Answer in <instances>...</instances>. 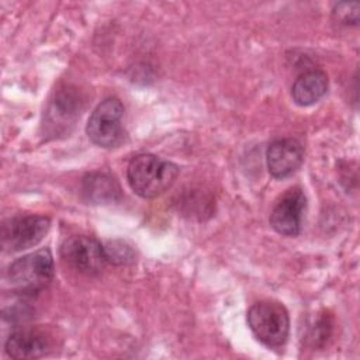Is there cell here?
<instances>
[{"label":"cell","instance_id":"1","mask_svg":"<svg viewBox=\"0 0 360 360\" xmlns=\"http://www.w3.org/2000/svg\"><path fill=\"white\" fill-rule=\"evenodd\" d=\"M179 176V167L150 153L131 159L127 169L128 184L142 198H156L166 193Z\"/></svg>","mask_w":360,"mask_h":360},{"label":"cell","instance_id":"2","mask_svg":"<svg viewBox=\"0 0 360 360\" xmlns=\"http://www.w3.org/2000/svg\"><path fill=\"white\" fill-rule=\"evenodd\" d=\"M53 273V257L45 248L15 259L6 271V281L18 294H37L51 284Z\"/></svg>","mask_w":360,"mask_h":360},{"label":"cell","instance_id":"3","mask_svg":"<svg viewBox=\"0 0 360 360\" xmlns=\"http://www.w3.org/2000/svg\"><path fill=\"white\" fill-rule=\"evenodd\" d=\"M248 325L255 338L271 349L281 347L288 338L290 318L280 302L260 301L248 311Z\"/></svg>","mask_w":360,"mask_h":360},{"label":"cell","instance_id":"4","mask_svg":"<svg viewBox=\"0 0 360 360\" xmlns=\"http://www.w3.org/2000/svg\"><path fill=\"white\" fill-rule=\"evenodd\" d=\"M122 115L124 107L115 97H108L97 104L86 125L90 141L101 148L118 146L124 139Z\"/></svg>","mask_w":360,"mask_h":360},{"label":"cell","instance_id":"5","mask_svg":"<svg viewBox=\"0 0 360 360\" xmlns=\"http://www.w3.org/2000/svg\"><path fill=\"white\" fill-rule=\"evenodd\" d=\"M51 228L45 215H15L1 225V246L7 252H20L38 245Z\"/></svg>","mask_w":360,"mask_h":360},{"label":"cell","instance_id":"6","mask_svg":"<svg viewBox=\"0 0 360 360\" xmlns=\"http://www.w3.org/2000/svg\"><path fill=\"white\" fill-rule=\"evenodd\" d=\"M60 255L68 266L86 276L98 274L107 262L104 246L96 238L86 235L66 239L60 246Z\"/></svg>","mask_w":360,"mask_h":360},{"label":"cell","instance_id":"7","mask_svg":"<svg viewBox=\"0 0 360 360\" xmlns=\"http://www.w3.org/2000/svg\"><path fill=\"white\" fill-rule=\"evenodd\" d=\"M307 198L300 187L287 190L274 204L270 212L271 228L284 236H297L301 232V224Z\"/></svg>","mask_w":360,"mask_h":360},{"label":"cell","instance_id":"8","mask_svg":"<svg viewBox=\"0 0 360 360\" xmlns=\"http://www.w3.org/2000/svg\"><path fill=\"white\" fill-rule=\"evenodd\" d=\"M269 173L276 179H285L294 174L304 162V148L292 138L273 141L266 152Z\"/></svg>","mask_w":360,"mask_h":360},{"label":"cell","instance_id":"9","mask_svg":"<svg viewBox=\"0 0 360 360\" xmlns=\"http://www.w3.org/2000/svg\"><path fill=\"white\" fill-rule=\"evenodd\" d=\"M49 340L38 329H18L6 340V353L13 359H38L48 352Z\"/></svg>","mask_w":360,"mask_h":360},{"label":"cell","instance_id":"10","mask_svg":"<svg viewBox=\"0 0 360 360\" xmlns=\"http://www.w3.org/2000/svg\"><path fill=\"white\" fill-rule=\"evenodd\" d=\"M328 84L329 82L325 72L319 69L307 70L295 79L291 87L292 100L302 107L312 105L326 94Z\"/></svg>","mask_w":360,"mask_h":360},{"label":"cell","instance_id":"11","mask_svg":"<svg viewBox=\"0 0 360 360\" xmlns=\"http://www.w3.org/2000/svg\"><path fill=\"white\" fill-rule=\"evenodd\" d=\"M83 193L93 202L115 201L121 195L120 184L105 173H90L83 180Z\"/></svg>","mask_w":360,"mask_h":360},{"label":"cell","instance_id":"12","mask_svg":"<svg viewBox=\"0 0 360 360\" xmlns=\"http://www.w3.org/2000/svg\"><path fill=\"white\" fill-rule=\"evenodd\" d=\"M333 17L339 24L349 25L359 21V3H338L333 8Z\"/></svg>","mask_w":360,"mask_h":360},{"label":"cell","instance_id":"13","mask_svg":"<svg viewBox=\"0 0 360 360\" xmlns=\"http://www.w3.org/2000/svg\"><path fill=\"white\" fill-rule=\"evenodd\" d=\"M107 260L114 263H125L127 260L132 259L131 248L125 246L122 242H110L105 248Z\"/></svg>","mask_w":360,"mask_h":360}]
</instances>
